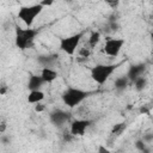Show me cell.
I'll list each match as a JSON object with an SVG mask.
<instances>
[{
  "instance_id": "1",
  "label": "cell",
  "mask_w": 153,
  "mask_h": 153,
  "mask_svg": "<svg viewBox=\"0 0 153 153\" xmlns=\"http://www.w3.org/2000/svg\"><path fill=\"white\" fill-rule=\"evenodd\" d=\"M121 63H97L90 71L91 79L97 85H104Z\"/></svg>"
},
{
  "instance_id": "2",
  "label": "cell",
  "mask_w": 153,
  "mask_h": 153,
  "mask_svg": "<svg viewBox=\"0 0 153 153\" xmlns=\"http://www.w3.org/2000/svg\"><path fill=\"white\" fill-rule=\"evenodd\" d=\"M38 33V30L32 29L31 27H20V26H16V32H14V44L18 49L20 50H26L30 47H32L33 41L36 38Z\"/></svg>"
},
{
  "instance_id": "3",
  "label": "cell",
  "mask_w": 153,
  "mask_h": 153,
  "mask_svg": "<svg viewBox=\"0 0 153 153\" xmlns=\"http://www.w3.org/2000/svg\"><path fill=\"white\" fill-rule=\"evenodd\" d=\"M91 92L88 91H85V90H81V88H78V87H67L62 94H61V99H62V103L69 108V109H74L76 108L79 104H81L88 96H90Z\"/></svg>"
},
{
  "instance_id": "4",
  "label": "cell",
  "mask_w": 153,
  "mask_h": 153,
  "mask_svg": "<svg viewBox=\"0 0 153 153\" xmlns=\"http://www.w3.org/2000/svg\"><path fill=\"white\" fill-rule=\"evenodd\" d=\"M43 6L37 2V4H32V5H25V6H20L17 13V17L20 22H23L27 27H31L36 20V18L42 13L43 11Z\"/></svg>"
},
{
  "instance_id": "5",
  "label": "cell",
  "mask_w": 153,
  "mask_h": 153,
  "mask_svg": "<svg viewBox=\"0 0 153 153\" xmlns=\"http://www.w3.org/2000/svg\"><path fill=\"white\" fill-rule=\"evenodd\" d=\"M82 37H84V32H76V33H73L66 37H61L59 39L60 50L63 51L66 55H69V56L74 55Z\"/></svg>"
},
{
  "instance_id": "6",
  "label": "cell",
  "mask_w": 153,
  "mask_h": 153,
  "mask_svg": "<svg viewBox=\"0 0 153 153\" xmlns=\"http://www.w3.org/2000/svg\"><path fill=\"white\" fill-rule=\"evenodd\" d=\"M124 45V39L123 38H112L109 37L106 38L104 47H103V53L110 57H116L121 53L122 48Z\"/></svg>"
},
{
  "instance_id": "7",
  "label": "cell",
  "mask_w": 153,
  "mask_h": 153,
  "mask_svg": "<svg viewBox=\"0 0 153 153\" xmlns=\"http://www.w3.org/2000/svg\"><path fill=\"white\" fill-rule=\"evenodd\" d=\"M91 121L86 118H75L69 123V133L72 136H82L87 128L90 127Z\"/></svg>"
},
{
  "instance_id": "8",
  "label": "cell",
  "mask_w": 153,
  "mask_h": 153,
  "mask_svg": "<svg viewBox=\"0 0 153 153\" xmlns=\"http://www.w3.org/2000/svg\"><path fill=\"white\" fill-rule=\"evenodd\" d=\"M49 118H50V122H51L54 126L61 127V126L66 124V123L69 121L71 115H69L67 111H63V110H61V109H57V110H54V111L50 114Z\"/></svg>"
},
{
  "instance_id": "9",
  "label": "cell",
  "mask_w": 153,
  "mask_h": 153,
  "mask_svg": "<svg viewBox=\"0 0 153 153\" xmlns=\"http://www.w3.org/2000/svg\"><path fill=\"white\" fill-rule=\"evenodd\" d=\"M146 71V66L145 63H136V65H131L127 72V76L129 79V81H134L136 78L141 76L143 74V72Z\"/></svg>"
},
{
  "instance_id": "10",
  "label": "cell",
  "mask_w": 153,
  "mask_h": 153,
  "mask_svg": "<svg viewBox=\"0 0 153 153\" xmlns=\"http://www.w3.org/2000/svg\"><path fill=\"white\" fill-rule=\"evenodd\" d=\"M41 78L43 79L44 84H50L53 81H55L59 76V73L56 69L51 68V67H43L41 69V73H39Z\"/></svg>"
},
{
  "instance_id": "11",
  "label": "cell",
  "mask_w": 153,
  "mask_h": 153,
  "mask_svg": "<svg viewBox=\"0 0 153 153\" xmlns=\"http://www.w3.org/2000/svg\"><path fill=\"white\" fill-rule=\"evenodd\" d=\"M43 84H44V81L39 74H30L29 79H27V90H30V91L41 90Z\"/></svg>"
},
{
  "instance_id": "12",
  "label": "cell",
  "mask_w": 153,
  "mask_h": 153,
  "mask_svg": "<svg viewBox=\"0 0 153 153\" xmlns=\"http://www.w3.org/2000/svg\"><path fill=\"white\" fill-rule=\"evenodd\" d=\"M44 98H45V94H44V92L42 90H32L27 94V103L36 104V103L42 102Z\"/></svg>"
},
{
  "instance_id": "13",
  "label": "cell",
  "mask_w": 153,
  "mask_h": 153,
  "mask_svg": "<svg viewBox=\"0 0 153 153\" xmlns=\"http://www.w3.org/2000/svg\"><path fill=\"white\" fill-rule=\"evenodd\" d=\"M129 79L127 75H123V76H118L115 79V88L118 90V91H122L124 90L128 85H129Z\"/></svg>"
},
{
  "instance_id": "14",
  "label": "cell",
  "mask_w": 153,
  "mask_h": 153,
  "mask_svg": "<svg viewBox=\"0 0 153 153\" xmlns=\"http://www.w3.org/2000/svg\"><path fill=\"white\" fill-rule=\"evenodd\" d=\"M56 60V55H41L38 56V62L43 65V67H51V63H54Z\"/></svg>"
},
{
  "instance_id": "15",
  "label": "cell",
  "mask_w": 153,
  "mask_h": 153,
  "mask_svg": "<svg viewBox=\"0 0 153 153\" xmlns=\"http://www.w3.org/2000/svg\"><path fill=\"white\" fill-rule=\"evenodd\" d=\"M100 38H102V35H100L99 31H92L90 33V36H88V45H90V48H94L99 43Z\"/></svg>"
},
{
  "instance_id": "16",
  "label": "cell",
  "mask_w": 153,
  "mask_h": 153,
  "mask_svg": "<svg viewBox=\"0 0 153 153\" xmlns=\"http://www.w3.org/2000/svg\"><path fill=\"white\" fill-rule=\"evenodd\" d=\"M134 85H135V88L137 90V91H141V90H143L145 87H146V84H147V80H146V78L145 76H139V78H136L134 81Z\"/></svg>"
},
{
  "instance_id": "17",
  "label": "cell",
  "mask_w": 153,
  "mask_h": 153,
  "mask_svg": "<svg viewBox=\"0 0 153 153\" xmlns=\"http://www.w3.org/2000/svg\"><path fill=\"white\" fill-rule=\"evenodd\" d=\"M126 129V123H117V124H115L114 127H112V130H111V134H114V135H121V133L123 131Z\"/></svg>"
},
{
  "instance_id": "18",
  "label": "cell",
  "mask_w": 153,
  "mask_h": 153,
  "mask_svg": "<svg viewBox=\"0 0 153 153\" xmlns=\"http://www.w3.org/2000/svg\"><path fill=\"white\" fill-rule=\"evenodd\" d=\"M105 2H106V5H108L110 8L115 10V8H117V7H118V5H120L121 0H105Z\"/></svg>"
},
{
  "instance_id": "19",
  "label": "cell",
  "mask_w": 153,
  "mask_h": 153,
  "mask_svg": "<svg viewBox=\"0 0 153 153\" xmlns=\"http://www.w3.org/2000/svg\"><path fill=\"white\" fill-rule=\"evenodd\" d=\"M90 54H91V51H90L88 48H81V49L79 50V55H80V57L87 59V57L90 56Z\"/></svg>"
},
{
  "instance_id": "20",
  "label": "cell",
  "mask_w": 153,
  "mask_h": 153,
  "mask_svg": "<svg viewBox=\"0 0 153 153\" xmlns=\"http://www.w3.org/2000/svg\"><path fill=\"white\" fill-rule=\"evenodd\" d=\"M45 110V105L44 104H42V102H39V103H36L35 104V111L36 112H43Z\"/></svg>"
},
{
  "instance_id": "21",
  "label": "cell",
  "mask_w": 153,
  "mask_h": 153,
  "mask_svg": "<svg viewBox=\"0 0 153 153\" xmlns=\"http://www.w3.org/2000/svg\"><path fill=\"white\" fill-rule=\"evenodd\" d=\"M54 1H55V0H42V1H39V4H41L43 7H47V6H51V5L54 4Z\"/></svg>"
},
{
  "instance_id": "22",
  "label": "cell",
  "mask_w": 153,
  "mask_h": 153,
  "mask_svg": "<svg viewBox=\"0 0 153 153\" xmlns=\"http://www.w3.org/2000/svg\"><path fill=\"white\" fill-rule=\"evenodd\" d=\"M98 152H99V153H109L110 151H109V149H108V148H106L105 146L100 145V146L98 147Z\"/></svg>"
},
{
  "instance_id": "23",
  "label": "cell",
  "mask_w": 153,
  "mask_h": 153,
  "mask_svg": "<svg viewBox=\"0 0 153 153\" xmlns=\"http://www.w3.org/2000/svg\"><path fill=\"white\" fill-rule=\"evenodd\" d=\"M6 129H7V124H6V122H1V123H0V133H5Z\"/></svg>"
},
{
  "instance_id": "24",
  "label": "cell",
  "mask_w": 153,
  "mask_h": 153,
  "mask_svg": "<svg viewBox=\"0 0 153 153\" xmlns=\"http://www.w3.org/2000/svg\"><path fill=\"white\" fill-rule=\"evenodd\" d=\"M7 86H0V96H5L7 92Z\"/></svg>"
}]
</instances>
